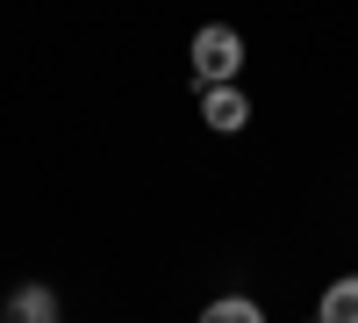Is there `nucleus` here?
<instances>
[{"mask_svg": "<svg viewBox=\"0 0 358 323\" xmlns=\"http://www.w3.org/2000/svg\"><path fill=\"white\" fill-rule=\"evenodd\" d=\"M201 115H208V130H244V123H251V101L236 94L229 79H208V94H201Z\"/></svg>", "mask_w": 358, "mask_h": 323, "instance_id": "nucleus-2", "label": "nucleus"}, {"mask_svg": "<svg viewBox=\"0 0 358 323\" xmlns=\"http://www.w3.org/2000/svg\"><path fill=\"white\" fill-rule=\"evenodd\" d=\"M194 72L201 79H236V72H244V36H236L229 22H208L194 36Z\"/></svg>", "mask_w": 358, "mask_h": 323, "instance_id": "nucleus-1", "label": "nucleus"}, {"mask_svg": "<svg viewBox=\"0 0 358 323\" xmlns=\"http://www.w3.org/2000/svg\"><path fill=\"white\" fill-rule=\"evenodd\" d=\"M322 323H358V273L337 280L330 295H322Z\"/></svg>", "mask_w": 358, "mask_h": 323, "instance_id": "nucleus-4", "label": "nucleus"}, {"mask_svg": "<svg viewBox=\"0 0 358 323\" xmlns=\"http://www.w3.org/2000/svg\"><path fill=\"white\" fill-rule=\"evenodd\" d=\"M265 309L251 302V295H222V302H208V323H258Z\"/></svg>", "mask_w": 358, "mask_h": 323, "instance_id": "nucleus-5", "label": "nucleus"}, {"mask_svg": "<svg viewBox=\"0 0 358 323\" xmlns=\"http://www.w3.org/2000/svg\"><path fill=\"white\" fill-rule=\"evenodd\" d=\"M8 316H22V323H50V316H57V295H50V287H15V295H8Z\"/></svg>", "mask_w": 358, "mask_h": 323, "instance_id": "nucleus-3", "label": "nucleus"}]
</instances>
